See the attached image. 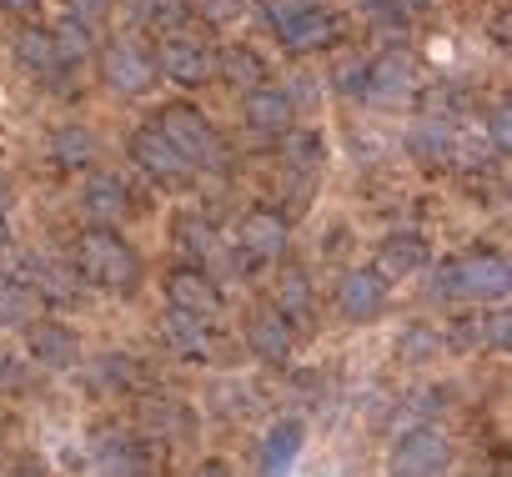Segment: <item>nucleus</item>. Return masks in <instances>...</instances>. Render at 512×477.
Masks as SVG:
<instances>
[{
	"label": "nucleus",
	"mask_w": 512,
	"mask_h": 477,
	"mask_svg": "<svg viewBox=\"0 0 512 477\" xmlns=\"http://www.w3.org/2000/svg\"><path fill=\"white\" fill-rule=\"evenodd\" d=\"M76 272H81L86 282L106 287V292H136V282H141V257H136V252L121 242L116 231L91 226V231H81V247H76Z\"/></svg>",
	"instance_id": "obj_1"
},
{
	"label": "nucleus",
	"mask_w": 512,
	"mask_h": 477,
	"mask_svg": "<svg viewBox=\"0 0 512 477\" xmlns=\"http://www.w3.org/2000/svg\"><path fill=\"white\" fill-rule=\"evenodd\" d=\"M437 297H467V302H497L507 297V262L497 252L452 262L437 272Z\"/></svg>",
	"instance_id": "obj_2"
},
{
	"label": "nucleus",
	"mask_w": 512,
	"mask_h": 477,
	"mask_svg": "<svg viewBox=\"0 0 512 477\" xmlns=\"http://www.w3.org/2000/svg\"><path fill=\"white\" fill-rule=\"evenodd\" d=\"M156 126H161V136L186 156V166H221V161H226V146L216 141V131L206 126L201 111H191V106H171V111L156 116Z\"/></svg>",
	"instance_id": "obj_3"
},
{
	"label": "nucleus",
	"mask_w": 512,
	"mask_h": 477,
	"mask_svg": "<svg viewBox=\"0 0 512 477\" xmlns=\"http://www.w3.org/2000/svg\"><path fill=\"white\" fill-rule=\"evenodd\" d=\"M392 467H397V477H437L447 467V437L437 427L402 432L392 447Z\"/></svg>",
	"instance_id": "obj_4"
},
{
	"label": "nucleus",
	"mask_w": 512,
	"mask_h": 477,
	"mask_svg": "<svg viewBox=\"0 0 512 477\" xmlns=\"http://www.w3.org/2000/svg\"><path fill=\"white\" fill-rule=\"evenodd\" d=\"M101 76H106L111 91H121V96H141V91H151L156 66H151L131 41H111V46L101 51Z\"/></svg>",
	"instance_id": "obj_5"
},
{
	"label": "nucleus",
	"mask_w": 512,
	"mask_h": 477,
	"mask_svg": "<svg viewBox=\"0 0 512 477\" xmlns=\"http://www.w3.org/2000/svg\"><path fill=\"white\" fill-rule=\"evenodd\" d=\"M302 442H307L302 417H282V422H272L267 437H262V452H256V472H262V477H287L292 462L302 457Z\"/></svg>",
	"instance_id": "obj_6"
},
{
	"label": "nucleus",
	"mask_w": 512,
	"mask_h": 477,
	"mask_svg": "<svg viewBox=\"0 0 512 477\" xmlns=\"http://www.w3.org/2000/svg\"><path fill=\"white\" fill-rule=\"evenodd\" d=\"M382 307H387V282L377 272H347L337 282V312L347 322H372L382 317Z\"/></svg>",
	"instance_id": "obj_7"
},
{
	"label": "nucleus",
	"mask_w": 512,
	"mask_h": 477,
	"mask_svg": "<svg viewBox=\"0 0 512 477\" xmlns=\"http://www.w3.org/2000/svg\"><path fill=\"white\" fill-rule=\"evenodd\" d=\"M161 71H166V81H176V86H201V81H211L216 56H211L201 41L171 36V41L161 46Z\"/></svg>",
	"instance_id": "obj_8"
},
{
	"label": "nucleus",
	"mask_w": 512,
	"mask_h": 477,
	"mask_svg": "<svg viewBox=\"0 0 512 477\" xmlns=\"http://www.w3.org/2000/svg\"><path fill=\"white\" fill-rule=\"evenodd\" d=\"M131 161H141V171H151L161 181H181L186 176V156L161 136V126H141L131 136Z\"/></svg>",
	"instance_id": "obj_9"
},
{
	"label": "nucleus",
	"mask_w": 512,
	"mask_h": 477,
	"mask_svg": "<svg viewBox=\"0 0 512 477\" xmlns=\"http://www.w3.org/2000/svg\"><path fill=\"white\" fill-rule=\"evenodd\" d=\"M166 297H171L176 312H191V317H216L221 312V292L201 272H171L166 277Z\"/></svg>",
	"instance_id": "obj_10"
},
{
	"label": "nucleus",
	"mask_w": 512,
	"mask_h": 477,
	"mask_svg": "<svg viewBox=\"0 0 512 477\" xmlns=\"http://www.w3.org/2000/svg\"><path fill=\"white\" fill-rule=\"evenodd\" d=\"M236 242H241L246 252H256V257H282V247H287V221L272 216V211H246V216L236 221Z\"/></svg>",
	"instance_id": "obj_11"
},
{
	"label": "nucleus",
	"mask_w": 512,
	"mask_h": 477,
	"mask_svg": "<svg viewBox=\"0 0 512 477\" xmlns=\"http://www.w3.org/2000/svg\"><path fill=\"white\" fill-rule=\"evenodd\" d=\"M31 357L61 372V367H76V362H81V342H76V332L61 327V322H36V327H31Z\"/></svg>",
	"instance_id": "obj_12"
},
{
	"label": "nucleus",
	"mask_w": 512,
	"mask_h": 477,
	"mask_svg": "<svg viewBox=\"0 0 512 477\" xmlns=\"http://www.w3.org/2000/svg\"><path fill=\"white\" fill-rule=\"evenodd\" d=\"M241 116H246V126H256V131H287V126H292V96H287V91H272V86H251Z\"/></svg>",
	"instance_id": "obj_13"
},
{
	"label": "nucleus",
	"mask_w": 512,
	"mask_h": 477,
	"mask_svg": "<svg viewBox=\"0 0 512 477\" xmlns=\"http://www.w3.org/2000/svg\"><path fill=\"white\" fill-rule=\"evenodd\" d=\"M246 347L262 357V362H287L292 357V327L282 312H262L246 327Z\"/></svg>",
	"instance_id": "obj_14"
},
{
	"label": "nucleus",
	"mask_w": 512,
	"mask_h": 477,
	"mask_svg": "<svg viewBox=\"0 0 512 477\" xmlns=\"http://www.w3.org/2000/svg\"><path fill=\"white\" fill-rule=\"evenodd\" d=\"M417 267H427V242L422 236H412V231L387 236L382 252H377V277H407Z\"/></svg>",
	"instance_id": "obj_15"
},
{
	"label": "nucleus",
	"mask_w": 512,
	"mask_h": 477,
	"mask_svg": "<svg viewBox=\"0 0 512 477\" xmlns=\"http://www.w3.org/2000/svg\"><path fill=\"white\" fill-rule=\"evenodd\" d=\"M81 206H86V216H96V221H116V216L131 206V191H126L121 176H91L86 191H81Z\"/></svg>",
	"instance_id": "obj_16"
},
{
	"label": "nucleus",
	"mask_w": 512,
	"mask_h": 477,
	"mask_svg": "<svg viewBox=\"0 0 512 477\" xmlns=\"http://www.w3.org/2000/svg\"><path fill=\"white\" fill-rule=\"evenodd\" d=\"M367 96H377V101H402V96H412V66L392 51V56H382L377 66H367Z\"/></svg>",
	"instance_id": "obj_17"
},
{
	"label": "nucleus",
	"mask_w": 512,
	"mask_h": 477,
	"mask_svg": "<svg viewBox=\"0 0 512 477\" xmlns=\"http://www.w3.org/2000/svg\"><path fill=\"white\" fill-rule=\"evenodd\" d=\"M96 472L101 477H146V452L131 437H106L96 447Z\"/></svg>",
	"instance_id": "obj_18"
},
{
	"label": "nucleus",
	"mask_w": 512,
	"mask_h": 477,
	"mask_svg": "<svg viewBox=\"0 0 512 477\" xmlns=\"http://www.w3.org/2000/svg\"><path fill=\"white\" fill-rule=\"evenodd\" d=\"M186 16H191V6H181V0H131V21L146 26V31H156V36L181 31Z\"/></svg>",
	"instance_id": "obj_19"
},
{
	"label": "nucleus",
	"mask_w": 512,
	"mask_h": 477,
	"mask_svg": "<svg viewBox=\"0 0 512 477\" xmlns=\"http://www.w3.org/2000/svg\"><path fill=\"white\" fill-rule=\"evenodd\" d=\"M16 56H21V66H26V71H36V76H51V71L61 66L51 31H36V26L16 36Z\"/></svg>",
	"instance_id": "obj_20"
},
{
	"label": "nucleus",
	"mask_w": 512,
	"mask_h": 477,
	"mask_svg": "<svg viewBox=\"0 0 512 477\" xmlns=\"http://www.w3.org/2000/svg\"><path fill=\"white\" fill-rule=\"evenodd\" d=\"M26 287H31L36 297H46V302H61V307L81 297L76 277H71V272H61V267H51V262H36V267H31V282H26Z\"/></svg>",
	"instance_id": "obj_21"
},
{
	"label": "nucleus",
	"mask_w": 512,
	"mask_h": 477,
	"mask_svg": "<svg viewBox=\"0 0 512 477\" xmlns=\"http://www.w3.org/2000/svg\"><path fill=\"white\" fill-rule=\"evenodd\" d=\"M216 71H221L226 81H236V86H256V81H267V66H262V56H256V51H246V46H231V51H221V56H216Z\"/></svg>",
	"instance_id": "obj_22"
},
{
	"label": "nucleus",
	"mask_w": 512,
	"mask_h": 477,
	"mask_svg": "<svg viewBox=\"0 0 512 477\" xmlns=\"http://www.w3.org/2000/svg\"><path fill=\"white\" fill-rule=\"evenodd\" d=\"M312 11H322V0H262V16L277 36H287L297 21H307Z\"/></svg>",
	"instance_id": "obj_23"
},
{
	"label": "nucleus",
	"mask_w": 512,
	"mask_h": 477,
	"mask_svg": "<svg viewBox=\"0 0 512 477\" xmlns=\"http://www.w3.org/2000/svg\"><path fill=\"white\" fill-rule=\"evenodd\" d=\"M332 31H337V21H332L327 11H312V16H307V21H297L282 41H287L292 51H312V46H327V41H332Z\"/></svg>",
	"instance_id": "obj_24"
},
{
	"label": "nucleus",
	"mask_w": 512,
	"mask_h": 477,
	"mask_svg": "<svg viewBox=\"0 0 512 477\" xmlns=\"http://www.w3.org/2000/svg\"><path fill=\"white\" fill-rule=\"evenodd\" d=\"M51 41H56V56H61V61H81V56L91 51V26L76 21V16H66V21L51 31Z\"/></svg>",
	"instance_id": "obj_25"
},
{
	"label": "nucleus",
	"mask_w": 512,
	"mask_h": 477,
	"mask_svg": "<svg viewBox=\"0 0 512 477\" xmlns=\"http://www.w3.org/2000/svg\"><path fill=\"white\" fill-rule=\"evenodd\" d=\"M166 337H171L181 352H201V347H206V317H191V312H176V307H171Z\"/></svg>",
	"instance_id": "obj_26"
},
{
	"label": "nucleus",
	"mask_w": 512,
	"mask_h": 477,
	"mask_svg": "<svg viewBox=\"0 0 512 477\" xmlns=\"http://www.w3.org/2000/svg\"><path fill=\"white\" fill-rule=\"evenodd\" d=\"M36 317V292L26 282H0V322H31Z\"/></svg>",
	"instance_id": "obj_27"
},
{
	"label": "nucleus",
	"mask_w": 512,
	"mask_h": 477,
	"mask_svg": "<svg viewBox=\"0 0 512 477\" xmlns=\"http://www.w3.org/2000/svg\"><path fill=\"white\" fill-rule=\"evenodd\" d=\"M96 156V141H91V131H81V126H66V131H56V161H66V166H86Z\"/></svg>",
	"instance_id": "obj_28"
},
{
	"label": "nucleus",
	"mask_w": 512,
	"mask_h": 477,
	"mask_svg": "<svg viewBox=\"0 0 512 477\" xmlns=\"http://www.w3.org/2000/svg\"><path fill=\"white\" fill-rule=\"evenodd\" d=\"M307 302H312L307 277H302L297 267H287V272H282V282H277V307H282V317H287V312H307Z\"/></svg>",
	"instance_id": "obj_29"
},
{
	"label": "nucleus",
	"mask_w": 512,
	"mask_h": 477,
	"mask_svg": "<svg viewBox=\"0 0 512 477\" xmlns=\"http://www.w3.org/2000/svg\"><path fill=\"white\" fill-rule=\"evenodd\" d=\"M397 352H402V362H432V357L442 352V337H437L432 327H407Z\"/></svg>",
	"instance_id": "obj_30"
},
{
	"label": "nucleus",
	"mask_w": 512,
	"mask_h": 477,
	"mask_svg": "<svg viewBox=\"0 0 512 477\" xmlns=\"http://www.w3.org/2000/svg\"><path fill=\"white\" fill-rule=\"evenodd\" d=\"M241 6H246V0H196L201 21H211V26H226V21H236V16H241Z\"/></svg>",
	"instance_id": "obj_31"
},
{
	"label": "nucleus",
	"mask_w": 512,
	"mask_h": 477,
	"mask_svg": "<svg viewBox=\"0 0 512 477\" xmlns=\"http://www.w3.org/2000/svg\"><path fill=\"white\" fill-rule=\"evenodd\" d=\"M337 86H342L347 96H367V66H362V61H347V66L337 71Z\"/></svg>",
	"instance_id": "obj_32"
},
{
	"label": "nucleus",
	"mask_w": 512,
	"mask_h": 477,
	"mask_svg": "<svg viewBox=\"0 0 512 477\" xmlns=\"http://www.w3.org/2000/svg\"><path fill=\"white\" fill-rule=\"evenodd\" d=\"M292 161L297 166H317L322 161V141L317 136H292Z\"/></svg>",
	"instance_id": "obj_33"
},
{
	"label": "nucleus",
	"mask_w": 512,
	"mask_h": 477,
	"mask_svg": "<svg viewBox=\"0 0 512 477\" xmlns=\"http://www.w3.org/2000/svg\"><path fill=\"white\" fill-rule=\"evenodd\" d=\"M106 11H111V0H71V16H76V21H86V26H91V21H101Z\"/></svg>",
	"instance_id": "obj_34"
},
{
	"label": "nucleus",
	"mask_w": 512,
	"mask_h": 477,
	"mask_svg": "<svg viewBox=\"0 0 512 477\" xmlns=\"http://www.w3.org/2000/svg\"><path fill=\"white\" fill-rule=\"evenodd\" d=\"M26 382V372H21V362L6 352V347H0V387H21Z\"/></svg>",
	"instance_id": "obj_35"
},
{
	"label": "nucleus",
	"mask_w": 512,
	"mask_h": 477,
	"mask_svg": "<svg viewBox=\"0 0 512 477\" xmlns=\"http://www.w3.org/2000/svg\"><path fill=\"white\" fill-rule=\"evenodd\" d=\"M106 372H111L116 382H131V357H106Z\"/></svg>",
	"instance_id": "obj_36"
},
{
	"label": "nucleus",
	"mask_w": 512,
	"mask_h": 477,
	"mask_svg": "<svg viewBox=\"0 0 512 477\" xmlns=\"http://www.w3.org/2000/svg\"><path fill=\"white\" fill-rule=\"evenodd\" d=\"M492 141H497V146H507V111H502V106L492 111Z\"/></svg>",
	"instance_id": "obj_37"
},
{
	"label": "nucleus",
	"mask_w": 512,
	"mask_h": 477,
	"mask_svg": "<svg viewBox=\"0 0 512 477\" xmlns=\"http://www.w3.org/2000/svg\"><path fill=\"white\" fill-rule=\"evenodd\" d=\"M6 477H46V472H41L36 462H11V472H6Z\"/></svg>",
	"instance_id": "obj_38"
},
{
	"label": "nucleus",
	"mask_w": 512,
	"mask_h": 477,
	"mask_svg": "<svg viewBox=\"0 0 512 477\" xmlns=\"http://www.w3.org/2000/svg\"><path fill=\"white\" fill-rule=\"evenodd\" d=\"M196 477H236V472H231L226 462H201V472H196Z\"/></svg>",
	"instance_id": "obj_39"
},
{
	"label": "nucleus",
	"mask_w": 512,
	"mask_h": 477,
	"mask_svg": "<svg viewBox=\"0 0 512 477\" xmlns=\"http://www.w3.org/2000/svg\"><path fill=\"white\" fill-rule=\"evenodd\" d=\"M0 6H6V11H36L41 0H0Z\"/></svg>",
	"instance_id": "obj_40"
},
{
	"label": "nucleus",
	"mask_w": 512,
	"mask_h": 477,
	"mask_svg": "<svg viewBox=\"0 0 512 477\" xmlns=\"http://www.w3.org/2000/svg\"><path fill=\"white\" fill-rule=\"evenodd\" d=\"M492 342H507V317H492Z\"/></svg>",
	"instance_id": "obj_41"
}]
</instances>
